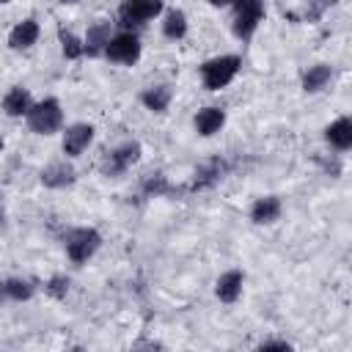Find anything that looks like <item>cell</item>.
<instances>
[{
  "label": "cell",
  "mask_w": 352,
  "mask_h": 352,
  "mask_svg": "<svg viewBox=\"0 0 352 352\" xmlns=\"http://www.w3.org/2000/svg\"><path fill=\"white\" fill-rule=\"evenodd\" d=\"M239 63H242V60H239L236 55H220V58L206 60V63L201 66V80H204V85H206L209 91L226 88V85L236 77Z\"/></svg>",
  "instance_id": "6da1fadb"
},
{
  "label": "cell",
  "mask_w": 352,
  "mask_h": 352,
  "mask_svg": "<svg viewBox=\"0 0 352 352\" xmlns=\"http://www.w3.org/2000/svg\"><path fill=\"white\" fill-rule=\"evenodd\" d=\"M63 124V110L58 104V99H44L38 104H30L28 110V126L36 135H52L58 132V126Z\"/></svg>",
  "instance_id": "7a4b0ae2"
},
{
  "label": "cell",
  "mask_w": 352,
  "mask_h": 352,
  "mask_svg": "<svg viewBox=\"0 0 352 352\" xmlns=\"http://www.w3.org/2000/svg\"><path fill=\"white\" fill-rule=\"evenodd\" d=\"M99 245H102V236H99L94 228H77V231H72L69 239H66V253H69L72 261L82 264V261H88V258L96 253Z\"/></svg>",
  "instance_id": "3957f363"
},
{
  "label": "cell",
  "mask_w": 352,
  "mask_h": 352,
  "mask_svg": "<svg viewBox=\"0 0 352 352\" xmlns=\"http://www.w3.org/2000/svg\"><path fill=\"white\" fill-rule=\"evenodd\" d=\"M236 6V19H234V33L239 38H250L253 30L258 28L264 16V3L261 0H234Z\"/></svg>",
  "instance_id": "277c9868"
},
{
  "label": "cell",
  "mask_w": 352,
  "mask_h": 352,
  "mask_svg": "<svg viewBox=\"0 0 352 352\" xmlns=\"http://www.w3.org/2000/svg\"><path fill=\"white\" fill-rule=\"evenodd\" d=\"M160 11H162V0H124L118 8V19L121 25L132 28V25H143L154 19Z\"/></svg>",
  "instance_id": "5b68a950"
},
{
  "label": "cell",
  "mask_w": 352,
  "mask_h": 352,
  "mask_svg": "<svg viewBox=\"0 0 352 352\" xmlns=\"http://www.w3.org/2000/svg\"><path fill=\"white\" fill-rule=\"evenodd\" d=\"M104 55H107L113 63H126V66H132V63L140 58V41H138V36H132V33L110 36V41L104 44Z\"/></svg>",
  "instance_id": "8992f818"
},
{
  "label": "cell",
  "mask_w": 352,
  "mask_h": 352,
  "mask_svg": "<svg viewBox=\"0 0 352 352\" xmlns=\"http://www.w3.org/2000/svg\"><path fill=\"white\" fill-rule=\"evenodd\" d=\"M138 160H140V146H138V143H124L121 148L110 151V157L102 162V170H104L107 176H118V173H124L129 165H135Z\"/></svg>",
  "instance_id": "52a82bcc"
},
{
  "label": "cell",
  "mask_w": 352,
  "mask_h": 352,
  "mask_svg": "<svg viewBox=\"0 0 352 352\" xmlns=\"http://www.w3.org/2000/svg\"><path fill=\"white\" fill-rule=\"evenodd\" d=\"M91 140H94V126L91 124H74L63 135V151L69 157H77V154H82L88 148Z\"/></svg>",
  "instance_id": "ba28073f"
},
{
  "label": "cell",
  "mask_w": 352,
  "mask_h": 352,
  "mask_svg": "<svg viewBox=\"0 0 352 352\" xmlns=\"http://www.w3.org/2000/svg\"><path fill=\"white\" fill-rule=\"evenodd\" d=\"M41 182L44 187H66L74 182V168L69 162H52L41 170Z\"/></svg>",
  "instance_id": "9c48e42d"
},
{
  "label": "cell",
  "mask_w": 352,
  "mask_h": 352,
  "mask_svg": "<svg viewBox=\"0 0 352 352\" xmlns=\"http://www.w3.org/2000/svg\"><path fill=\"white\" fill-rule=\"evenodd\" d=\"M36 38H38V25H36V19H25V22H19V25L8 33V44H11L14 50H28L30 44H36Z\"/></svg>",
  "instance_id": "30bf717a"
},
{
  "label": "cell",
  "mask_w": 352,
  "mask_h": 352,
  "mask_svg": "<svg viewBox=\"0 0 352 352\" xmlns=\"http://www.w3.org/2000/svg\"><path fill=\"white\" fill-rule=\"evenodd\" d=\"M223 124H226V113H223L220 107H204V110L195 116V129H198L204 138L220 132Z\"/></svg>",
  "instance_id": "8fae6325"
},
{
  "label": "cell",
  "mask_w": 352,
  "mask_h": 352,
  "mask_svg": "<svg viewBox=\"0 0 352 352\" xmlns=\"http://www.w3.org/2000/svg\"><path fill=\"white\" fill-rule=\"evenodd\" d=\"M242 280H245V278H242V272H236V270L220 275V278H217V286H214L217 297H220L223 302H234V300L242 294Z\"/></svg>",
  "instance_id": "7c38bea8"
},
{
  "label": "cell",
  "mask_w": 352,
  "mask_h": 352,
  "mask_svg": "<svg viewBox=\"0 0 352 352\" xmlns=\"http://www.w3.org/2000/svg\"><path fill=\"white\" fill-rule=\"evenodd\" d=\"M278 214H280V201H278L275 195L258 198V201L253 204V209H250V217H253V223H258V226L278 220Z\"/></svg>",
  "instance_id": "4fadbf2b"
},
{
  "label": "cell",
  "mask_w": 352,
  "mask_h": 352,
  "mask_svg": "<svg viewBox=\"0 0 352 352\" xmlns=\"http://www.w3.org/2000/svg\"><path fill=\"white\" fill-rule=\"evenodd\" d=\"M223 173H226V162H223V160H212V162L201 165V168H198V173H195L192 190H204V187H212L214 182H220V179H223Z\"/></svg>",
  "instance_id": "5bb4252c"
},
{
  "label": "cell",
  "mask_w": 352,
  "mask_h": 352,
  "mask_svg": "<svg viewBox=\"0 0 352 352\" xmlns=\"http://www.w3.org/2000/svg\"><path fill=\"white\" fill-rule=\"evenodd\" d=\"M327 140H330L336 148L346 151V148L352 146V121H349V118L333 121V124L327 126Z\"/></svg>",
  "instance_id": "9a60e30c"
},
{
  "label": "cell",
  "mask_w": 352,
  "mask_h": 352,
  "mask_svg": "<svg viewBox=\"0 0 352 352\" xmlns=\"http://www.w3.org/2000/svg\"><path fill=\"white\" fill-rule=\"evenodd\" d=\"M3 110L8 116H28V110H30V94L25 88H11L6 94V99H3Z\"/></svg>",
  "instance_id": "2e32d148"
},
{
  "label": "cell",
  "mask_w": 352,
  "mask_h": 352,
  "mask_svg": "<svg viewBox=\"0 0 352 352\" xmlns=\"http://www.w3.org/2000/svg\"><path fill=\"white\" fill-rule=\"evenodd\" d=\"M107 41H110V22H94L88 28V36H85L82 47L88 50V55H96Z\"/></svg>",
  "instance_id": "e0dca14e"
},
{
  "label": "cell",
  "mask_w": 352,
  "mask_h": 352,
  "mask_svg": "<svg viewBox=\"0 0 352 352\" xmlns=\"http://www.w3.org/2000/svg\"><path fill=\"white\" fill-rule=\"evenodd\" d=\"M327 82H330V66H324V63H316V66H311V69L305 72V77H302V88H305L308 94H316V91H322Z\"/></svg>",
  "instance_id": "ac0fdd59"
},
{
  "label": "cell",
  "mask_w": 352,
  "mask_h": 352,
  "mask_svg": "<svg viewBox=\"0 0 352 352\" xmlns=\"http://www.w3.org/2000/svg\"><path fill=\"white\" fill-rule=\"evenodd\" d=\"M143 104L148 107V110H154V113H162L165 107H168V102H170V88L168 85H154V88H148V91H143Z\"/></svg>",
  "instance_id": "d6986e66"
},
{
  "label": "cell",
  "mask_w": 352,
  "mask_h": 352,
  "mask_svg": "<svg viewBox=\"0 0 352 352\" xmlns=\"http://www.w3.org/2000/svg\"><path fill=\"white\" fill-rule=\"evenodd\" d=\"M30 294H33V286L28 280L11 278V280L0 283V300H28Z\"/></svg>",
  "instance_id": "ffe728a7"
},
{
  "label": "cell",
  "mask_w": 352,
  "mask_h": 352,
  "mask_svg": "<svg viewBox=\"0 0 352 352\" xmlns=\"http://www.w3.org/2000/svg\"><path fill=\"white\" fill-rule=\"evenodd\" d=\"M162 33L168 36V38H182L184 33H187V16H184V11H168L165 14V22H162Z\"/></svg>",
  "instance_id": "44dd1931"
},
{
  "label": "cell",
  "mask_w": 352,
  "mask_h": 352,
  "mask_svg": "<svg viewBox=\"0 0 352 352\" xmlns=\"http://www.w3.org/2000/svg\"><path fill=\"white\" fill-rule=\"evenodd\" d=\"M60 50H63L66 58H80V55L85 52L82 41H80L74 33H66V30H60Z\"/></svg>",
  "instance_id": "7402d4cb"
},
{
  "label": "cell",
  "mask_w": 352,
  "mask_h": 352,
  "mask_svg": "<svg viewBox=\"0 0 352 352\" xmlns=\"http://www.w3.org/2000/svg\"><path fill=\"white\" fill-rule=\"evenodd\" d=\"M143 190H146L148 195H165V192H170V184H168V179H165L162 173H151V176L143 182Z\"/></svg>",
  "instance_id": "603a6c76"
},
{
  "label": "cell",
  "mask_w": 352,
  "mask_h": 352,
  "mask_svg": "<svg viewBox=\"0 0 352 352\" xmlns=\"http://www.w3.org/2000/svg\"><path fill=\"white\" fill-rule=\"evenodd\" d=\"M66 292H69V278L66 275H55V278H50V283H47V294H52V297H66Z\"/></svg>",
  "instance_id": "cb8c5ba5"
},
{
  "label": "cell",
  "mask_w": 352,
  "mask_h": 352,
  "mask_svg": "<svg viewBox=\"0 0 352 352\" xmlns=\"http://www.w3.org/2000/svg\"><path fill=\"white\" fill-rule=\"evenodd\" d=\"M264 346H280V349H289V344H286V341H267Z\"/></svg>",
  "instance_id": "d4e9b609"
},
{
  "label": "cell",
  "mask_w": 352,
  "mask_h": 352,
  "mask_svg": "<svg viewBox=\"0 0 352 352\" xmlns=\"http://www.w3.org/2000/svg\"><path fill=\"white\" fill-rule=\"evenodd\" d=\"M212 6H228V3H234V0H209Z\"/></svg>",
  "instance_id": "484cf974"
},
{
  "label": "cell",
  "mask_w": 352,
  "mask_h": 352,
  "mask_svg": "<svg viewBox=\"0 0 352 352\" xmlns=\"http://www.w3.org/2000/svg\"><path fill=\"white\" fill-rule=\"evenodd\" d=\"M60 3H63V6H66V3H69V6H72V3H80V0H60Z\"/></svg>",
  "instance_id": "4316f807"
},
{
  "label": "cell",
  "mask_w": 352,
  "mask_h": 352,
  "mask_svg": "<svg viewBox=\"0 0 352 352\" xmlns=\"http://www.w3.org/2000/svg\"><path fill=\"white\" fill-rule=\"evenodd\" d=\"M0 226H3V206H0Z\"/></svg>",
  "instance_id": "83f0119b"
},
{
  "label": "cell",
  "mask_w": 352,
  "mask_h": 352,
  "mask_svg": "<svg viewBox=\"0 0 352 352\" xmlns=\"http://www.w3.org/2000/svg\"><path fill=\"white\" fill-rule=\"evenodd\" d=\"M0 3H8V0H0Z\"/></svg>",
  "instance_id": "f1b7e54d"
}]
</instances>
